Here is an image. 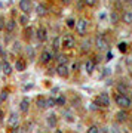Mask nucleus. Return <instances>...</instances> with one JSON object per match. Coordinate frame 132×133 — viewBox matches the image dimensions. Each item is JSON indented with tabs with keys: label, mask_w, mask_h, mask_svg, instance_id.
Instances as JSON below:
<instances>
[{
	"label": "nucleus",
	"mask_w": 132,
	"mask_h": 133,
	"mask_svg": "<svg viewBox=\"0 0 132 133\" xmlns=\"http://www.w3.org/2000/svg\"><path fill=\"white\" fill-rule=\"evenodd\" d=\"M114 101H116V104H117L119 107H122V108H128V107H131V99H129L126 95H123V93L116 95Z\"/></svg>",
	"instance_id": "nucleus-1"
},
{
	"label": "nucleus",
	"mask_w": 132,
	"mask_h": 133,
	"mask_svg": "<svg viewBox=\"0 0 132 133\" xmlns=\"http://www.w3.org/2000/svg\"><path fill=\"white\" fill-rule=\"evenodd\" d=\"M97 104H98L99 107H110V96L107 95V93H101V95H98V98H97Z\"/></svg>",
	"instance_id": "nucleus-2"
},
{
	"label": "nucleus",
	"mask_w": 132,
	"mask_h": 133,
	"mask_svg": "<svg viewBox=\"0 0 132 133\" xmlns=\"http://www.w3.org/2000/svg\"><path fill=\"white\" fill-rule=\"evenodd\" d=\"M86 25H88L86 19H79L76 22V30H77V33L80 34V36H85L86 34Z\"/></svg>",
	"instance_id": "nucleus-3"
},
{
	"label": "nucleus",
	"mask_w": 132,
	"mask_h": 133,
	"mask_svg": "<svg viewBox=\"0 0 132 133\" xmlns=\"http://www.w3.org/2000/svg\"><path fill=\"white\" fill-rule=\"evenodd\" d=\"M19 9L25 12V14H28L30 10L33 9V5H31V0H21L19 2Z\"/></svg>",
	"instance_id": "nucleus-4"
},
{
	"label": "nucleus",
	"mask_w": 132,
	"mask_h": 133,
	"mask_svg": "<svg viewBox=\"0 0 132 133\" xmlns=\"http://www.w3.org/2000/svg\"><path fill=\"white\" fill-rule=\"evenodd\" d=\"M74 44H76V40L73 36H65V37L62 38V46L67 49H71V48H74Z\"/></svg>",
	"instance_id": "nucleus-5"
},
{
	"label": "nucleus",
	"mask_w": 132,
	"mask_h": 133,
	"mask_svg": "<svg viewBox=\"0 0 132 133\" xmlns=\"http://www.w3.org/2000/svg\"><path fill=\"white\" fill-rule=\"evenodd\" d=\"M97 48H98V50H107V48H109V43L103 36L97 37Z\"/></svg>",
	"instance_id": "nucleus-6"
},
{
	"label": "nucleus",
	"mask_w": 132,
	"mask_h": 133,
	"mask_svg": "<svg viewBox=\"0 0 132 133\" xmlns=\"http://www.w3.org/2000/svg\"><path fill=\"white\" fill-rule=\"evenodd\" d=\"M0 71H3V74H6V76H10V74H12V65H10L8 61L2 62V68H0Z\"/></svg>",
	"instance_id": "nucleus-7"
},
{
	"label": "nucleus",
	"mask_w": 132,
	"mask_h": 133,
	"mask_svg": "<svg viewBox=\"0 0 132 133\" xmlns=\"http://www.w3.org/2000/svg\"><path fill=\"white\" fill-rule=\"evenodd\" d=\"M18 114H15V112H12V114L9 115V118H8V126L9 127H15L16 124H18Z\"/></svg>",
	"instance_id": "nucleus-8"
},
{
	"label": "nucleus",
	"mask_w": 132,
	"mask_h": 133,
	"mask_svg": "<svg viewBox=\"0 0 132 133\" xmlns=\"http://www.w3.org/2000/svg\"><path fill=\"white\" fill-rule=\"evenodd\" d=\"M57 74L61 77H68V68L67 65H58L57 66Z\"/></svg>",
	"instance_id": "nucleus-9"
},
{
	"label": "nucleus",
	"mask_w": 132,
	"mask_h": 133,
	"mask_svg": "<svg viewBox=\"0 0 132 133\" xmlns=\"http://www.w3.org/2000/svg\"><path fill=\"white\" fill-rule=\"evenodd\" d=\"M52 59V53L47 52V50H45V52H42V55H40V61L43 62V64H46V62H49Z\"/></svg>",
	"instance_id": "nucleus-10"
},
{
	"label": "nucleus",
	"mask_w": 132,
	"mask_h": 133,
	"mask_svg": "<svg viewBox=\"0 0 132 133\" xmlns=\"http://www.w3.org/2000/svg\"><path fill=\"white\" fill-rule=\"evenodd\" d=\"M36 34H37L39 42H45V40L47 38V36H46V30H45V28H39Z\"/></svg>",
	"instance_id": "nucleus-11"
},
{
	"label": "nucleus",
	"mask_w": 132,
	"mask_h": 133,
	"mask_svg": "<svg viewBox=\"0 0 132 133\" xmlns=\"http://www.w3.org/2000/svg\"><path fill=\"white\" fill-rule=\"evenodd\" d=\"M36 14H37L39 16H45V15L47 14L46 6H43V5H37V6H36Z\"/></svg>",
	"instance_id": "nucleus-12"
},
{
	"label": "nucleus",
	"mask_w": 132,
	"mask_h": 133,
	"mask_svg": "<svg viewBox=\"0 0 132 133\" xmlns=\"http://www.w3.org/2000/svg\"><path fill=\"white\" fill-rule=\"evenodd\" d=\"M28 107H30V101L28 99H22V101H21V104H19V109H21L22 112H27V111H28Z\"/></svg>",
	"instance_id": "nucleus-13"
},
{
	"label": "nucleus",
	"mask_w": 132,
	"mask_h": 133,
	"mask_svg": "<svg viewBox=\"0 0 132 133\" xmlns=\"http://www.w3.org/2000/svg\"><path fill=\"white\" fill-rule=\"evenodd\" d=\"M46 123H47V126H51V127H55V126H57V115H55V114H51L49 117H47Z\"/></svg>",
	"instance_id": "nucleus-14"
},
{
	"label": "nucleus",
	"mask_w": 132,
	"mask_h": 133,
	"mask_svg": "<svg viewBox=\"0 0 132 133\" xmlns=\"http://www.w3.org/2000/svg\"><path fill=\"white\" fill-rule=\"evenodd\" d=\"M85 68H86V72H88V74H92V72H94V68H95L94 61H86Z\"/></svg>",
	"instance_id": "nucleus-15"
},
{
	"label": "nucleus",
	"mask_w": 132,
	"mask_h": 133,
	"mask_svg": "<svg viewBox=\"0 0 132 133\" xmlns=\"http://www.w3.org/2000/svg\"><path fill=\"white\" fill-rule=\"evenodd\" d=\"M37 108H40V109H45V108H46V98L39 96V98H37Z\"/></svg>",
	"instance_id": "nucleus-16"
},
{
	"label": "nucleus",
	"mask_w": 132,
	"mask_h": 133,
	"mask_svg": "<svg viewBox=\"0 0 132 133\" xmlns=\"http://www.w3.org/2000/svg\"><path fill=\"white\" fill-rule=\"evenodd\" d=\"M15 70H16V71H24V70H25V64H24L21 59H18V61L15 62Z\"/></svg>",
	"instance_id": "nucleus-17"
},
{
	"label": "nucleus",
	"mask_w": 132,
	"mask_h": 133,
	"mask_svg": "<svg viewBox=\"0 0 132 133\" xmlns=\"http://www.w3.org/2000/svg\"><path fill=\"white\" fill-rule=\"evenodd\" d=\"M5 27H6V30H8L9 33H12V31L15 30V21H14V19H10V21H8V22L5 24Z\"/></svg>",
	"instance_id": "nucleus-18"
},
{
	"label": "nucleus",
	"mask_w": 132,
	"mask_h": 133,
	"mask_svg": "<svg viewBox=\"0 0 132 133\" xmlns=\"http://www.w3.org/2000/svg\"><path fill=\"white\" fill-rule=\"evenodd\" d=\"M57 59H58V65H65L67 61H68V58H67L65 55H58Z\"/></svg>",
	"instance_id": "nucleus-19"
},
{
	"label": "nucleus",
	"mask_w": 132,
	"mask_h": 133,
	"mask_svg": "<svg viewBox=\"0 0 132 133\" xmlns=\"http://www.w3.org/2000/svg\"><path fill=\"white\" fill-rule=\"evenodd\" d=\"M123 21L126 24H132V12H126V14L123 15Z\"/></svg>",
	"instance_id": "nucleus-20"
},
{
	"label": "nucleus",
	"mask_w": 132,
	"mask_h": 133,
	"mask_svg": "<svg viewBox=\"0 0 132 133\" xmlns=\"http://www.w3.org/2000/svg\"><path fill=\"white\" fill-rule=\"evenodd\" d=\"M59 43H61V38H59V37L53 38V46H52L53 52H58V49H59Z\"/></svg>",
	"instance_id": "nucleus-21"
},
{
	"label": "nucleus",
	"mask_w": 132,
	"mask_h": 133,
	"mask_svg": "<svg viewBox=\"0 0 132 133\" xmlns=\"http://www.w3.org/2000/svg\"><path fill=\"white\" fill-rule=\"evenodd\" d=\"M126 118H128V114L125 112V111H120V112H117V120H119V121H125Z\"/></svg>",
	"instance_id": "nucleus-22"
},
{
	"label": "nucleus",
	"mask_w": 132,
	"mask_h": 133,
	"mask_svg": "<svg viewBox=\"0 0 132 133\" xmlns=\"http://www.w3.org/2000/svg\"><path fill=\"white\" fill-rule=\"evenodd\" d=\"M65 104V98L64 96H58V99H55V105H64Z\"/></svg>",
	"instance_id": "nucleus-23"
},
{
	"label": "nucleus",
	"mask_w": 132,
	"mask_h": 133,
	"mask_svg": "<svg viewBox=\"0 0 132 133\" xmlns=\"http://www.w3.org/2000/svg\"><path fill=\"white\" fill-rule=\"evenodd\" d=\"M25 50H27V55H28L30 59H33V58H34V50H33V48H31V46H27V49H25Z\"/></svg>",
	"instance_id": "nucleus-24"
},
{
	"label": "nucleus",
	"mask_w": 132,
	"mask_h": 133,
	"mask_svg": "<svg viewBox=\"0 0 132 133\" xmlns=\"http://www.w3.org/2000/svg\"><path fill=\"white\" fill-rule=\"evenodd\" d=\"M52 107H55V99L49 98V99H46V108H52Z\"/></svg>",
	"instance_id": "nucleus-25"
},
{
	"label": "nucleus",
	"mask_w": 132,
	"mask_h": 133,
	"mask_svg": "<svg viewBox=\"0 0 132 133\" xmlns=\"http://www.w3.org/2000/svg\"><path fill=\"white\" fill-rule=\"evenodd\" d=\"M88 133H99L98 126H91V127L88 129Z\"/></svg>",
	"instance_id": "nucleus-26"
},
{
	"label": "nucleus",
	"mask_w": 132,
	"mask_h": 133,
	"mask_svg": "<svg viewBox=\"0 0 132 133\" xmlns=\"http://www.w3.org/2000/svg\"><path fill=\"white\" fill-rule=\"evenodd\" d=\"M8 93H9V92L6 90V89L5 90H2V93H0V101H5L6 98H8Z\"/></svg>",
	"instance_id": "nucleus-27"
},
{
	"label": "nucleus",
	"mask_w": 132,
	"mask_h": 133,
	"mask_svg": "<svg viewBox=\"0 0 132 133\" xmlns=\"http://www.w3.org/2000/svg\"><path fill=\"white\" fill-rule=\"evenodd\" d=\"M64 115H65V118L68 120V121H73V120H74V117L71 115V112H70V111H65V112H64Z\"/></svg>",
	"instance_id": "nucleus-28"
},
{
	"label": "nucleus",
	"mask_w": 132,
	"mask_h": 133,
	"mask_svg": "<svg viewBox=\"0 0 132 133\" xmlns=\"http://www.w3.org/2000/svg\"><path fill=\"white\" fill-rule=\"evenodd\" d=\"M126 43H119V50L120 52H126Z\"/></svg>",
	"instance_id": "nucleus-29"
},
{
	"label": "nucleus",
	"mask_w": 132,
	"mask_h": 133,
	"mask_svg": "<svg viewBox=\"0 0 132 133\" xmlns=\"http://www.w3.org/2000/svg\"><path fill=\"white\" fill-rule=\"evenodd\" d=\"M31 31H33V30L30 28V27L25 30V31H24V36H25V38H30V37H31Z\"/></svg>",
	"instance_id": "nucleus-30"
},
{
	"label": "nucleus",
	"mask_w": 132,
	"mask_h": 133,
	"mask_svg": "<svg viewBox=\"0 0 132 133\" xmlns=\"http://www.w3.org/2000/svg\"><path fill=\"white\" fill-rule=\"evenodd\" d=\"M19 21H21V24H27V22H28V16H27V15H22V16H21V18H19Z\"/></svg>",
	"instance_id": "nucleus-31"
},
{
	"label": "nucleus",
	"mask_w": 132,
	"mask_h": 133,
	"mask_svg": "<svg viewBox=\"0 0 132 133\" xmlns=\"http://www.w3.org/2000/svg\"><path fill=\"white\" fill-rule=\"evenodd\" d=\"M83 2H85V5H88V6H94L98 0H83Z\"/></svg>",
	"instance_id": "nucleus-32"
},
{
	"label": "nucleus",
	"mask_w": 132,
	"mask_h": 133,
	"mask_svg": "<svg viewBox=\"0 0 132 133\" xmlns=\"http://www.w3.org/2000/svg\"><path fill=\"white\" fill-rule=\"evenodd\" d=\"M110 19H111V22H113V24H116V22H117V15L111 14V15H110Z\"/></svg>",
	"instance_id": "nucleus-33"
},
{
	"label": "nucleus",
	"mask_w": 132,
	"mask_h": 133,
	"mask_svg": "<svg viewBox=\"0 0 132 133\" xmlns=\"http://www.w3.org/2000/svg\"><path fill=\"white\" fill-rule=\"evenodd\" d=\"M82 49H83V50H88V49H89V42H88V40L82 43Z\"/></svg>",
	"instance_id": "nucleus-34"
},
{
	"label": "nucleus",
	"mask_w": 132,
	"mask_h": 133,
	"mask_svg": "<svg viewBox=\"0 0 132 133\" xmlns=\"http://www.w3.org/2000/svg\"><path fill=\"white\" fill-rule=\"evenodd\" d=\"M19 46H21V44H19L18 42L14 43V48H12V49H14V52H19Z\"/></svg>",
	"instance_id": "nucleus-35"
},
{
	"label": "nucleus",
	"mask_w": 132,
	"mask_h": 133,
	"mask_svg": "<svg viewBox=\"0 0 132 133\" xmlns=\"http://www.w3.org/2000/svg\"><path fill=\"white\" fill-rule=\"evenodd\" d=\"M74 24H76V22H74V19H67V25H68V27H74Z\"/></svg>",
	"instance_id": "nucleus-36"
},
{
	"label": "nucleus",
	"mask_w": 132,
	"mask_h": 133,
	"mask_svg": "<svg viewBox=\"0 0 132 133\" xmlns=\"http://www.w3.org/2000/svg\"><path fill=\"white\" fill-rule=\"evenodd\" d=\"M126 89H128L126 84H122V83L119 84V90H120V92H126Z\"/></svg>",
	"instance_id": "nucleus-37"
},
{
	"label": "nucleus",
	"mask_w": 132,
	"mask_h": 133,
	"mask_svg": "<svg viewBox=\"0 0 132 133\" xmlns=\"http://www.w3.org/2000/svg\"><path fill=\"white\" fill-rule=\"evenodd\" d=\"M111 59H113V53L109 52V53H107V58H105V61H111Z\"/></svg>",
	"instance_id": "nucleus-38"
},
{
	"label": "nucleus",
	"mask_w": 132,
	"mask_h": 133,
	"mask_svg": "<svg viewBox=\"0 0 132 133\" xmlns=\"http://www.w3.org/2000/svg\"><path fill=\"white\" fill-rule=\"evenodd\" d=\"M3 27H5V19L0 16V30H3Z\"/></svg>",
	"instance_id": "nucleus-39"
},
{
	"label": "nucleus",
	"mask_w": 132,
	"mask_h": 133,
	"mask_svg": "<svg viewBox=\"0 0 132 133\" xmlns=\"http://www.w3.org/2000/svg\"><path fill=\"white\" fill-rule=\"evenodd\" d=\"M73 70H74V71L79 70V62H74V64H73Z\"/></svg>",
	"instance_id": "nucleus-40"
},
{
	"label": "nucleus",
	"mask_w": 132,
	"mask_h": 133,
	"mask_svg": "<svg viewBox=\"0 0 132 133\" xmlns=\"http://www.w3.org/2000/svg\"><path fill=\"white\" fill-rule=\"evenodd\" d=\"M126 64H128V65H132V56H129L126 59Z\"/></svg>",
	"instance_id": "nucleus-41"
},
{
	"label": "nucleus",
	"mask_w": 132,
	"mask_h": 133,
	"mask_svg": "<svg viewBox=\"0 0 132 133\" xmlns=\"http://www.w3.org/2000/svg\"><path fill=\"white\" fill-rule=\"evenodd\" d=\"M62 5H68V3H71V0H61Z\"/></svg>",
	"instance_id": "nucleus-42"
},
{
	"label": "nucleus",
	"mask_w": 132,
	"mask_h": 133,
	"mask_svg": "<svg viewBox=\"0 0 132 133\" xmlns=\"http://www.w3.org/2000/svg\"><path fill=\"white\" fill-rule=\"evenodd\" d=\"M2 117H3V111L0 109V120H2Z\"/></svg>",
	"instance_id": "nucleus-43"
},
{
	"label": "nucleus",
	"mask_w": 132,
	"mask_h": 133,
	"mask_svg": "<svg viewBox=\"0 0 132 133\" xmlns=\"http://www.w3.org/2000/svg\"><path fill=\"white\" fill-rule=\"evenodd\" d=\"M129 129H131V132H132V123H131V124H129Z\"/></svg>",
	"instance_id": "nucleus-44"
},
{
	"label": "nucleus",
	"mask_w": 132,
	"mask_h": 133,
	"mask_svg": "<svg viewBox=\"0 0 132 133\" xmlns=\"http://www.w3.org/2000/svg\"><path fill=\"white\" fill-rule=\"evenodd\" d=\"M55 133H62V132H61V130H57V132H55Z\"/></svg>",
	"instance_id": "nucleus-45"
},
{
	"label": "nucleus",
	"mask_w": 132,
	"mask_h": 133,
	"mask_svg": "<svg viewBox=\"0 0 132 133\" xmlns=\"http://www.w3.org/2000/svg\"><path fill=\"white\" fill-rule=\"evenodd\" d=\"M0 53H2V48H0Z\"/></svg>",
	"instance_id": "nucleus-46"
},
{
	"label": "nucleus",
	"mask_w": 132,
	"mask_h": 133,
	"mask_svg": "<svg viewBox=\"0 0 132 133\" xmlns=\"http://www.w3.org/2000/svg\"><path fill=\"white\" fill-rule=\"evenodd\" d=\"M129 2H131V5H132V0H129Z\"/></svg>",
	"instance_id": "nucleus-47"
},
{
	"label": "nucleus",
	"mask_w": 132,
	"mask_h": 133,
	"mask_svg": "<svg viewBox=\"0 0 132 133\" xmlns=\"http://www.w3.org/2000/svg\"><path fill=\"white\" fill-rule=\"evenodd\" d=\"M37 133H43V132H37Z\"/></svg>",
	"instance_id": "nucleus-48"
},
{
	"label": "nucleus",
	"mask_w": 132,
	"mask_h": 133,
	"mask_svg": "<svg viewBox=\"0 0 132 133\" xmlns=\"http://www.w3.org/2000/svg\"><path fill=\"white\" fill-rule=\"evenodd\" d=\"M0 68H2V64H0Z\"/></svg>",
	"instance_id": "nucleus-49"
}]
</instances>
